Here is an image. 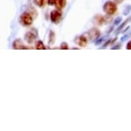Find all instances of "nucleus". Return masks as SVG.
<instances>
[{"label":"nucleus","instance_id":"19","mask_svg":"<svg viewBox=\"0 0 131 131\" xmlns=\"http://www.w3.org/2000/svg\"><path fill=\"white\" fill-rule=\"evenodd\" d=\"M111 41H112V40H111V39H109V40H107V42H105V44H104V45L102 46V47H103V48H105V47H106V46H107L109 45V44H110V43H111Z\"/></svg>","mask_w":131,"mask_h":131},{"label":"nucleus","instance_id":"17","mask_svg":"<svg viewBox=\"0 0 131 131\" xmlns=\"http://www.w3.org/2000/svg\"><path fill=\"white\" fill-rule=\"evenodd\" d=\"M121 47H122V45H121V44H117L116 46H113L112 49V50H117V49H120Z\"/></svg>","mask_w":131,"mask_h":131},{"label":"nucleus","instance_id":"16","mask_svg":"<svg viewBox=\"0 0 131 131\" xmlns=\"http://www.w3.org/2000/svg\"><path fill=\"white\" fill-rule=\"evenodd\" d=\"M122 23V18H121V17H117V18H116L114 21V25L117 26V25H119V23Z\"/></svg>","mask_w":131,"mask_h":131},{"label":"nucleus","instance_id":"15","mask_svg":"<svg viewBox=\"0 0 131 131\" xmlns=\"http://www.w3.org/2000/svg\"><path fill=\"white\" fill-rule=\"evenodd\" d=\"M60 48L62 49V50H68V49H69V46H68V44L66 43V42H63V43L61 44Z\"/></svg>","mask_w":131,"mask_h":131},{"label":"nucleus","instance_id":"14","mask_svg":"<svg viewBox=\"0 0 131 131\" xmlns=\"http://www.w3.org/2000/svg\"><path fill=\"white\" fill-rule=\"evenodd\" d=\"M131 11V5H128L127 7H125L124 10H123V14L124 15V16H127V15L129 14V12Z\"/></svg>","mask_w":131,"mask_h":131},{"label":"nucleus","instance_id":"1","mask_svg":"<svg viewBox=\"0 0 131 131\" xmlns=\"http://www.w3.org/2000/svg\"><path fill=\"white\" fill-rule=\"evenodd\" d=\"M117 9V4L114 2H112V1H108L104 4L103 6V10L105 12L108 16H112V15H114L116 13Z\"/></svg>","mask_w":131,"mask_h":131},{"label":"nucleus","instance_id":"18","mask_svg":"<svg viewBox=\"0 0 131 131\" xmlns=\"http://www.w3.org/2000/svg\"><path fill=\"white\" fill-rule=\"evenodd\" d=\"M128 34H125V35H123L122 38H121V41H122V42L125 41L126 39H128Z\"/></svg>","mask_w":131,"mask_h":131},{"label":"nucleus","instance_id":"7","mask_svg":"<svg viewBox=\"0 0 131 131\" xmlns=\"http://www.w3.org/2000/svg\"><path fill=\"white\" fill-rule=\"evenodd\" d=\"M75 43L76 45H78L79 46H81V47H84V46H86L88 44V39L85 36L81 35V36H77L75 39Z\"/></svg>","mask_w":131,"mask_h":131},{"label":"nucleus","instance_id":"3","mask_svg":"<svg viewBox=\"0 0 131 131\" xmlns=\"http://www.w3.org/2000/svg\"><path fill=\"white\" fill-rule=\"evenodd\" d=\"M37 36H38V32L36 31V29H31V31H28V33L25 34V40L28 42V44H32L35 40Z\"/></svg>","mask_w":131,"mask_h":131},{"label":"nucleus","instance_id":"5","mask_svg":"<svg viewBox=\"0 0 131 131\" xmlns=\"http://www.w3.org/2000/svg\"><path fill=\"white\" fill-rule=\"evenodd\" d=\"M88 36L90 40H96L100 37V31L98 28H93L88 32Z\"/></svg>","mask_w":131,"mask_h":131},{"label":"nucleus","instance_id":"22","mask_svg":"<svg viewBox=\"0 0 131 131\" xmlns=\"http://www.w3.org/2000/svg\"><path fill=\"white\" fill-rule=\"evenodd\" d=\"M123 1V0H115V2H114V3H117V4H121Z\"/></svg>","mask_w":131,"mask_h":131},{"label":"nucleus","instance_id":"10","mask_svg":"<svg viewBox=\"0 0 131 131\" xmlns=\"http://www.w3.org/2000/svg\"><path fill=\"white\" fill-rule=\"evenodd\" d=\"M35 48L37 50H45L46 49L45 44H44L41 40H38L35 44Z\"/></svg>","mask_w":131,"mask_h":131},{"label":"nucleus","instance_id":"11","mask_svg":"<svg viewBox=\"0 0 131 131\" xmlns=\"http://www.w3.org/2000/svg\"><path fill=\"white\" fill-rule=\"evenodd\" d=\"M54 41H55V34H54V32L51 31L50 34H49V44L52 45Z\"/></svg>","mask_w":131,"mask_h":131},{"label":"nucleus","instance_id":"8","mask_svg":"<svg viewBox=\"0 0 131 131\" xmlns=\"http://www.w3.org/2000/svg\"><path fill=\"white\" fill-rule=\"evenodd\" d=\"M54 4L57 9H62L66 5V0H54Z\"/></svg>","mask_w":131,"mask_h":131},{"label":"nucleus","instance_id":"21","mask_svg":"<svg viewBox=\"0 0 131 131\" xmlns=\"http://www.w3.org/2000/svg\"><path fill=\"white\" fill-rule=\"evenodd\" d=\"M48 4H49V5H53V4H54V0H48Z\"/></svg>","mask_w":131,"mask_h":131},{"label":"nucleus","instance_id":"12","mask_svg":"<svg viewBox=\"0 0 131 131\" xmlns=\"http://www.w3.org/2000/svg\"><path fill=\"white\" fill-rule=\"evenodd\" d=\"M127 23H128V20H125L124 21H123V23H122V24H121V25L118 27V28H117V31H116V34H119L121 31H122V29L124 28V26L126 25V24H127Z\"/></svg>","mask_w":131,"mask_h":131},{"label":"nucleus","instance_id":"13","mask_svg":"<svg viewBox=\"0 0 131 131\" xmlns=\"http://www.w3.org/2000/svg\"><path fill=\"white\" fill-rule=\"evenodd\" d=\"M34 4L39 7H43L46 4V0H34Z\"/></svg>","mask_w":131,"mask_h":131},{"label":"nucleus","instance_id":"2","mask_svg":"<svg viewBox=\"0 0 131 131\" xmlns=\"http://www.w3.org/2000/svg\"><path fill=\"white\" fill-rule=\"evenodd\" d=\"M20 23L23 26H30L33 23V16L28 12H24L20 16Z\"/></svg>","mask_w":131,"mask_h":131},{"label":"nucleus","instance_id":"6","mask_svg":"<svg viewBox=\"0 0 131 131\" xmlns=\"http://www.w3.org/2000/svg\"><path fill=\"white\" fill-rule=\"evenodd\" d=\"M12 47H13V49H16V50H21V49H28V47H27V46H24L23 40L20 39H17L13 42V44H12Z\"/></svg>","mask_w":131,"mask_h":131},{"label":"nucleus","instance_id":"9","mask_svg":"<svg viewBox=\"0 0 131 131\" xmlns=\"http://www.w3.org/2000/svg\"><path fill=\"white\" fill-rule=\"evenodd\" d=\"M93 21L95 23V24H98V25H101L102 23H104V17L100 15H98L94 17L93 19Z\"/></svg>","mask_w":131,"mask_h":131},{"label":"nucleus","instance_id":"20","mask_svg":"<svg viewBox=\"0 0 131 131\" xmlns=\"http://www.w3.org/2000/svg\"><path fill=\"white\" fill-rule=\"evenodd\" d=\"M126 48H127L128 50H131V40L128 42L127 46H126Z\"/></svg>","mask_w":131,"mask_h":131},{"label":"nucleus","instance_id":"4","mask_svg":"<svg viewBox=\"0 0 131 131\" xmlns=\"http://www.w3.org/2000/svg\"><path fill=\"white\" fill-rule=\"evenodd\" d=\"M50 18H51V21H52L53 23L58 24L59 21H61V18H62L61 11L59 10V9H55V10H52L51 12Z\"/></svg>","mask_w":131,"mask_h":131}]
</instances>
